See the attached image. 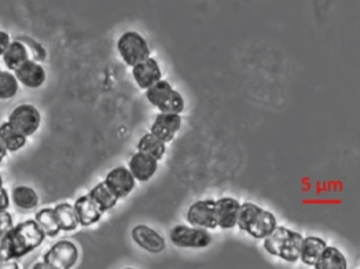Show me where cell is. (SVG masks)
Here are the masks:
<instances>
[{"mask_svg":"<svg viewBox=\"0 0 360 269\" xmlns=\"http://www.w3.org/2000/svg\"><path fill=\"white\" fill-rule=\"evenodd\" d=\"M146 98L151 106L165 113H178L184 110V99L179 92L174 90L169 81L161 79L146 90Z\"/></svg>","mask_w":360,"mask_h":269,"instance_id":"3","label":"cell"},{"mask_svg":"<svg viewBox=\"0 0 360 269\" xmlns=\"http://www.w3.org/2000/svg\"><path fill=\"white\" fill-rule=\"evenodd\" d=\"M138 151H142L153 158H155L157 161H160L164 158V155L167 152V143L164 140H161L158 136H155L154 133L149 132V133H145L139 139Z\"/></svg>","mask_w":360,"mask_h":269,"instance_id":"23","label":"cell"},{"mask_svg":"<svg viewBox=\"0 0 360 269\" xmlns=\"http://www.w3.org/2000/svg\"><path fill=\"white\" fill-rule=\"evenodd\" d=\"M13 73L17 77L20 84H22L24 87L30 90L40 88L47 80L46 69L40 65V62H36V60H28L24 62Z\"/></svg>","mask_w":360,"mask_h":269,"instance_id":"11","label":"cell"},{"mask_svg":"<svg viewBox=\"0 0 360 269\" xmlns=\"http://www.w3.org/2000/svg\"><path fill=\"white\" fill-rule=\"evenodd\" d=\"M46 240L36 220H27L10 228L0 240L1 261L18 260L36 250Z\"/></svg>","mask_w":360,"mask_h":269,"instance_id":"1","label":"cell"},{"mask_svg":"<svg viewBox=\"0 0 360 269\" xmlns=\"http://www.w3.org/2000/svg\"><path fill=\"white\" fill-rule=\"evenodd\" d=\"M13 225H14V221H13L11 214H10L7 210H1V211H0V238H1L10 228H13Z\"/></svg>","mask_w":360,"mask_h":269,"instance_id":"30","label":"cell"},{"mask_svg":"<svg viewBox=\"0 0 360 269\" xmlns=\"http://www.w3.org/2000/svg\"><path fill=\"white\" fill-rule=\"evenodd\" d=\"M0 187H3V178H1V173H0Z\"/></svg>","mask_w":360,"mask_h":269,"instance_id":"36","label":"cell"},{"mask_svg":"<svg viewBox=\"0 0 360 269\" xmlns=\"http://www.w3.org/2000/svg\"><path fill=\"white\" fill-rule=\"evenodd\" d=\"M328 243L319 237H307L302 238L301 243L300 261L308 267H315L319 261L322 253L325 251Z\"/></svg>","mask_w":360,"mask_h":269,"instance_id":"17","label":"cell"},{"mask_svg":"<svg viewBox=\"0 0 360 269\" xmlns=\"http://www.w3.org/2000/svg\"><path fill=\"white\" fill-rule=\"evenodd\" d=\"M186 220L193 227L216 230V216H214V201L201 199L191 204L186 213Z\"/></svg>","mask_w":360,"mask_h":269,"instance_id":"8","label":"cell"},{"mask_svg":"<svg viewBox=\"0 0 360 269\" xmlns=\"http://www.w3.org/2000/svg\"><path fill=\"white\" fill-rule=\"evenodd\" d=\"M40 268L51 269L50 268V265H49L47 263H44V261H41V263H37V264H34V265H33V269Z\"/></svg>","mask_w":360,"mask_h":269,"instance_id":"35","label":"cell"},{"mask_svg":"<svg viewBox=\"0 0 360 269\" xmlns=\"http://www.w3.org/2000/svg\"><path fill=\"white\" fill-rule=\"evenodd\" d=\"M105 183L115 192V195L119 199L128 197L136 185V180L132 176L129 169L125 166H117V168L112 169L106 175Z\"/></svg>","mask_w":360,"mask_h":269,"instance_id":"15","label":"cell"},{"mask_svg":"<svg viewBox=\"0 0 360 269\" xmlns=\"http://www.w3.org/2000/svg\"><path fill=\"white\" fill-rule=\"evenodd\" d=\"M3 161H4V158H3V157H0V165L3 164Z\"/></svg>","mask_w":360,"mask_h":269,"instance_id":"37","label":"cell"},{"mask_svg":"<svg viewBox=\"0 0 360 269\" xmlns=\"http://www.w3.org/2000/svg\"><path fill=\"white\" fill-rule=\"evenodd\" d=\"M128 169L136 181L145 183L153 179L157 173L158 161L142 151H136L128 159Z\"/></svg>","mask_w":360,"mask_h":269,"instance_id":"12","label":"cell"},{"mask_svg":"<svg viewBox=\"0 0 360 269\" xmlns=\"http://www.w3.org/2000/svg\"><path fill=\"white\" fill-rule=\"evenodd\" d=\"M131 238L141 249L151 254H160L167 247L164 237L157 230L146 224L135 225L131 231Z\"/></svg>","mask_w":360,"mask_h":269,"instance_id":"9","label":"cell"},{"mask_svg":"<svg viewBox=\"0 0 360 269\" xmlns=\"http://www.w3.org/2000/svg\"><path fill=\"white\" fill-rule=\"evenodd\" d=\"M20 90V83L14 73L0 69V99L10 100Z\"/></svg>","mask_w":360,"mask_h":269,"instance_id":"28","label":"cell"},{"mask_svg":"<svg viewBox=\"0 0 360 269\" xmlns=\"http://www.w3.org/2000/svg\"><path fill=\"white\" fill-rule=\"evenodd\" d=\"M3 63L6 65V67L10 72L17 70L24 62L30 60V54H28V48L27 46L21 41V40H14L10 41L7 50L3 53L1 55Z\"/></svg>","mask_w":360,"mask_h":269,"instance_id":"19","label":"cell"},{"mask_svg":"<svg viewBox=\"0 0 360 269\" xmlns=\"http://www.w3.org/2000/svg\"><path fill=\"white\" fill-rule=\"evenodd\" d=\"M7 154H8V151H7V149H6V146H4L3 140L0 139V157L6 158V157H7Z\"/></svg>","mask_w":360,"mask_h":269,"instance_id":"34","label":"cell"},{"mask_svg":"<svg viewBox=\"0 0 360 269\" xmlns=\"http://www.w3.org/2000/svg\"><path fill=\"white\" fill-rule=\"evenodd\" d=\"M169 240L181 249H205L212 243V234L207 228L175 225L169 232Z\"/></svg>","mask_w":360,"mask_h":269,"instance_id":"5","label":"cell"},{"mask_svg":"<svg viewBox=\"0 0 360 269\" xmlns=\"http://www.w3.org/2000/svg\"><path fill=\"white\" fill-rule=\"evenodd\" d=\"M79 249L70 240H60L44 254L43 261L51 269L73 268L79 261Z\"/></svg>","mask_w":360,"mask_h":269,"instance_id":"6","label":"cell"},{"mask_svg":"<svg viewBox=\"0 0 360 269\" xmlns=\"http://www.w3.org/2000/svg\"><path fill=\"white\" fill-rule=\"evenodd\" d=\"M278 225L274 213L263 209L253 202L240 204L237 227L248 232L255 240H264Z\"/></svg>","mask_w":360,"mask_h":269,"instance_id":"2","label":"cell"},{"mask_svg":"<svg viewBox=\"0 0 360 269\" xmlns=\"http://www.w3.org/2000/svg\"><path fill=\"white\" fill-rule=\"evenodd\" d=\"M117 51L127 66H135L150 57V46L148 40L135 30L124 32L117 40Z\"/></svg>","mask_w":360,"mask_h":269,"instance_id":"4","label":"cell"},{"mask_svg":"<svg viewBox=\"0 0 360 269\" xmlns=\"http://www.w3.org/2000/svg\"><path fill=\"white\" fill-rule=\"evenodd\" d=\"M10 268V269H18V264L15 263V260H6V261H0V269Z\"/></svg>","mask_w":360,"mask_h":269,"instance_id":"33","label":"cell"},{"mask_svg":"<svg viewBox=\"0 0 360 269\" xmlns=\"http://www.w3.org/2000/svg\"><path fill=\"white\" fill-rule=\"evenodd\" d=\"M11 39H10V34L4 30H0V57L3 55V53L7 50L8 44H10Z\"/></svg>","mask_w":360,"mask_h":269,"instance_id":"32","label":"cell"},{"mask_svg":"<svg viewBox=\"0 0 360 269\" xmlns=\"http://www.w3.org/2000/svg\"><path fill=\"white\" fill-rule=\"evenodd\" d=\"M314 268L316 269H347L348 261L344 253L334 247V246H326L325 251L322 253L319 261L315 264Z\"/></svg>","mask_w":360,"mask_h":269,"instance_id":"22","label":"cell"},{"mask_svg":"<svg viewBox=\"0 0 360 269\" xmlns=\"http://www.w3.org/2000/svg\"><path fill=\"white\" fill-rule=\"evenodd\" d=\"M8 122L20 131L22 135L30 138L37 132L41 124V114L33 105H20L8 116Z\"/></svg>","mask_w":360,"mask_h":269,"instance_id":"7","label":"cell"},{"mask_svg":"<svg viewBox=\"0 0 360 269\" xmlns=\"http://www.w3.org/2000/svg\"><path fill=\"white\" fill-rule=\"evenodd\" d=\"M11 199L17 209L24 213H30L36 209L39 205V195L37 192L28 185H17L11 191Z\"/></svg>","mask_w":360,"mask_h":269,"instance_id":"18","label":"cell"},{"mask_svg":"<svg viewBox=\"0 0 360 269\" xmlns=\"http://www.w3.org/2000/svg\"><path fill=\"white\" fill-rule=\"evenodd\" d=\"M0 139L8 152H15L27 145V136L17 131L8 121L0 125Z\"/></svg>","mask_w":360,"mask_h":269,"instance_id":"21","label":"cell"},{"mask_svg":"<svg viewBox=\"0 0 360 269\" xmlns=\"http://www.w3.org/2000/svg\"><path fill=\"white\" fill-rule=\"evenodd\" d=\"M131 73L136 86L141 90H148L153 84L162 79V70L158 62L151 57L132 66Z\"/></svg>","mask_w":360,"mask_h":269,"instance_id":"13","label":"cell"},{"mask_svg":"<svg viewBox=\"0 0 360 269\" xmlns=\"http://www.w3.org/2000/svg\"><path fill=\"white\" fill-rule=\"evenodd\" d=\"M180 126H181L180 114L160 112L155 116L154 122L151 124L150 132L155 136H158L161 140H164L165 143H169L178 135Z\"/></svg>","mask_w":360,"mask_h":269,"instance_id":"14","label":"cell"},{"mask_svg":"<svg viewBox=\"0 0 360 269\" xmlns=\"http://www.w3.org/2000/svg\"><path fill=\"white\" fill-rule=\"evenodd\" d=\"M89 195L96 202V205L102 209L103 213L113 209L117 205V202H119V198L106 185L105 181H101L95 187H92L90 192H89Z\"/></svg>","mask_w":360,"mask_h":269,"instance_id":"20","label":"cell"},{"mask_svg":"<svg viewBox=\"0 0 360 269\" xmlns=\"http://www.w3.org/2000/svg\"><path fill=\"white\" fill-rule=\"evenodd\" d=\"M8 206H10V197L7 190L3 185L0 187V211L8 209Z\"/></svg>","mask_w":360,"mask_h":269,"instance_id":"31","label":"cell"},{"mask_svg":"<svg viewBox=\"0 0 360 269\" xmlns=\"http://www.w3.org/2000/svg\"><path fill=\"white\" fill-rule=\"evenodd\" d=\"M18 40H21L27 46L28 54H30V60H36V62H43V60L47 58V53H46L44 47L40 43L34 41L33 39L27 37V36L20 37Z\"/></svg>","mask_w":360,"mask_h":269,"instance_id":"29","label":"cell"},{"mask_svg":"<svg viewBox=\"0 0 360 269\" xmlns=\"http://www.w3.org/2000/svg\"><path fill=\"white\" fill-rule=\"evenodd\" d=\"M54 213H56L60 231L70 232V231H75L79 227V221H77L76 213L73 209V205H70L68 202L60 204L54 208Z\"/></svg>","mask_w":360,"mask_h":269,"instance_id":"27","label":"cell"},{"mask_svg":"<svg viewBox=\"0 0 360 269\" xmlns=\"http://www.w3.org/2000/svg\"><path fill=\"white\" fill-rule=\"evenodd\" d=\"M240 204L238 199L231 197H223L214 201L216 224L220 230H231L237 227Z\"/></svg>","mask_w":360,"mask_h":269,"instance_id":"10","label":"cell"},{"mask_svg":"<svg viewBox=\"0 0 360 269\" xmlns=\"http://www.w3.org/2000/svg\"><path fill=\"white\" fill-rule=\"evenodd\" d=\"M292 230L283 225H276L275 230L269 234L264 240H263V247L264 250L274 257L279 256V251L285 243V240H288V237L290 235Z\"/></svg>","mask_w":360,"mask_h":269,"instance_id":"25","label":"cell"},{"mask_svg":"<svg viewBox=\"0 0 360 269\" xmlns=\"http://www.w3.org/2000/svg\"><path fill=\"white\" fill-rule=\"evenodd\" d=\"M73 209L76 213L79 225H82V227H90V225L96 224L103 216L102 209L96 205V202L91 198L89 194L77 198L73 205Z\"/></svg>","mask_w":360,"mask_h":269,"instance_id":"16","label":"cell"},{"mask_svg":"<svg viewBox=\"0 0 360 269\" xmlns=\"http://www.w3.org/2000/svg\"><path fill=\"white\" fill-rule=\"evenodd\" d=\"M34 220L40 225V228L44 231L46 237L54 238L60 234V228L54 213V208H44L39 210L34 216Z\"/></svg>","mask_w":360,"mask_h":269,"instance_id":"26","label":"cell"},{"mask_svg":"<svg viewBox=\"0 0 360 269\" xmlns=\"http://www.w3.org/2000/svg\"><path fill=\"white\" fill-rule=\"evenodd\" d=\"M302 235L300 232H296L292 230L288 240H285L281 251L279 258H282L286 263H297L300 261L301 243H302Z\"/></svg>","mask_w":360,"mask_h":269,"instance_id":"24","label":"cell"}]
</instances>
